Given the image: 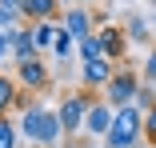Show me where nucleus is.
<instances>
[{
    "label": "nucleus",
    "mask_w": 156,
    "mask_h": 148,
    "mask_svg": "<svg viewBox=\"0 0 156 148\" xmlns=\"http://www.w3.org/2000/svg\"><path fill=\"white\" fill-rule=\"evenodd\" d=\"M60 136H64L60 116H56L48 104H28V108H24V116H20V140L36 144V148H52Z\"/></svg>",
    "instance_id": "obj_1"
},
{
    "label": "nucleus",
    "mask_w": 156,
    "mask_h": 148,
    "mask_svg": "<svg viewBox=\"0 0 156 148\" xmlns=\"http://www.w3.org/2000/svg\"><path fill=\"white\" fill-rule=\"evenodd\" d=\"M144 140V112L136 104L128 108H116V120H112V132L104 136L108 148H136Z\"/></svg>",
    "instance_id": "obj_2"
},
{
    "label": "nucleus",
    "mask_w": 156,
    "mask_h": 148,
    "mask_svg": "<svg viewBox=\"0 0 156 148\" xmlns=\"http://www.w3.org/2000/svg\"><path fill=\"white\" fill-rule=\"evenodd\" d=\"M140 76L132 72V68H116V76L108 80V88H104V96H108V104L112 108H128V104H136V92H140Z\"/></svg>",
    "instance_id": "obj_3"
},
{
    "label": "nucleus",
    "mask_w": 156,
    "mask_h": 148,
    "mask_svg": "<svg viewBox=\"0 0 156 148\" xmlns=\"http://www.w3.org/2000/svg\"><path fill=\"white\" fill-rule=\"evenodd\" d=\"M88 108H92V100H88L84 92H72V96H64V100H60L56 116H60V128H64V136H72V132H80V128H84Z\"/></svg>",
    "instance_id": "obj_4"
},
{
    "label": "nucleus",
    "mask_w": 156,
    "mask_h": 148,
    "mask_svg": "<svg viewBox=\"0 0 156 148\" xmlns=\"http://www.w3.org/2000/svg\"><path fill=\"white\" fill-rule=\"evenodd\" d=\"M112 76H116V68H112L108 56H100V60H88V64L80 68V84H84V88H108Z\"/></svg>",
    "instance_id": "obj_5"
},
{
    "label": "nucleus",
    "mask_w": 156,
    "mask_h": 148,
    "mask_svg": "<svg viewBox=\"0 0 156 148\" xmlns=\"http://www.w3.org/2000/svg\"><path fill=\"white\" fill-rule=\"evenodd\" d=\"M112 120H116V108L104 100V104H92L88 108V120H84V132L88 136H108L112 132Z\"/></svg>",
    "instance_id": "obj_6"
},
{
    "label": "nucleus",
    "mask_w": 156,
    "mask_h": 148,
    "mask_svg": "<svg viewBox=\"0 0 156 148\" xmlns=\"http://www.w3.org/2000/svg\"><path fill=\"white\" fill-rule=\"evenodd\" d=\"M96 36H100V48H104V56H108V60H120V56L128 52V36H124V28H112V24H104Z\"/></svg>",
    "instance_id": "obj_7"
},
{
    "label": "nucleus",
    "mask_w": 156,
    "mask_h": 148,
    "mask_svg": "<svg viewBox=\"0 0 156 148\" xmlns=\"http://www.w3.org/2000/svg\"><path fill=\"white\" fill-rule=\"evenodd\" d=\"M60 24H64L76 40L96 36V32H92V16H88V8H64V20H60Z\"/></svg>",
    "instance_id": "obj_8"
},
{
    "label": "nucleus",
    "mask_w": 156,
    "mask_h": 148,
    "mask_svg": "<svg viewBox=\"0 0 156 148\" xmlns=\"http://www.w3.org/2000/svg\"><path fill=\"white\" fill-rule=\"evenodd\" d=\"M16 76H20L24 88H44V84H48V64L40 60V56H36V60H24V64L16 68Z\"/></svg>",
    "instance_id": "obj_9"
},
{
    "label": "nucleus",
    "mask_w": 156,
    "mask_h": 148,
    "mask_svg": "<svg viewBox=\"0 0 156 148\" xmlns=\"http://www.w3.org/2000/svg\"><path fill=\"white\" fill-rule=\"evenodd\" d=\"M12 56H16V64L36 60V56H40V48H36V40H32V28H16V36H12Z\"/></svg>",
    "instance_id": "obj_10"
},
{
    "label": "nucleus",
    "mask_w": 156,
    "mask_h": 148,
    "mask_svg": "<svg viewBox=\"0 0 156 148\" xmlns=\"http://www.w3.org/2000/svg\"><path fill=\"white\" fill-rule=\"evenodd\" d=\"M56 8H60V0H24V16L32 20V24L52 20V16H56Z\"/></svg>",
    "instance_id": "obj_11"
},
{
    "label": "nucleus",
    "mask_w": 156,
    "mask_h": 148,
    "mask_svg": "<svg viewBox=\"0 0 156 148\" xmlns=\"http://www.w3.org/2000/svg\"><path fill=\"white\" fill-rule=\"evenodd\" d=\"M56 36H60V24L56 20H40V24H32V40H36V48L44 52V48H52L56 44Z\"/></svg>",
    "instance_id": "obj_12"
},
{
    "label": "nucleus",
    "mask_w": 156,
    "mask_h": 148,
    "mask_svg": "<svg viewBox=\"0 0 156 148\" xmlns=\"http://www.w3.org/2000/svg\"><path fill=\"white\" fill-rule=\"evenodd\" d=\"M76 44H80V40H76V36L68 32L64 24H60V36H56V44H52V52H56V60H64V64H68V56H72V48H76Z\"/></svg>",
    "instance_id": "obj_13"
},
{
    "label": "nucleus",
    "mask_w": 156,
    "mask_h": 148,
    "mask_svg": "<svg viewBox=\"0 0 156 148\" xmlns=\"http://www.w3.org/2000/svg\"><path fill=\"white\" fill-rule=\"evenodd\" d=\"M124 36H128V44H148V24H144L136 12H128V28H124Z\"/></svg>",
    "instance_id": "obj_14"
},
{
    "label": "nucleus",
    "mask_w": 156,
    "mask_h": 148,
    "mask_svg": "<svg viewBox=\"0 0 156 148\" xmlns=\"http://www.w3.org/2000/svg\"><path fill=\"white\" fill-rule=\"evenodd\" d=\"M16 104H20V96H16V80L0 76V116H4L8 108H16Z\"/></svg>",
    "instance_id": "obj_15"
},
{
    "label": "nucleus",
    "mask_w": 156,
    "mask_h": 148,
    "mask_svg": "<svg viewBox=\"0 0 156 148\" xmlns=\"http://www.w3.org/2000/svg\"><path fill=\"white\" fill-rule=\"evenodd\" d=\"M16 144H20V124L0 116V148H16Z\"/></svg>",
    "instance_id": "obj_16"
},
{
    "label": "nucleus",
    "mask_w": 156,
    "mask_h": 148,
    "mask_svg": "<svg viewBox=\"0 0 156 148\" xmlns=\"http://www.w3.org/2000/svg\"><path fill=\"white\" fill-rule=\"evenodd\" d=\"M76 48H80V60H84V64H88V60H100V56H104V48H100V36H88V40H80Z\"/></svg>",
    "instance_id": "obj_17"
},
{
    "label": "nucleus",
    "mask_w": 156,
    "mask_h": 148,
    "mask_svg": "<svg viewBox=\"0 0 156 148\" xmlns=\"http://www.w3.org/2000/svg\"><path fill=\"white\" fill-rule=\"evenodd\" d=\"M136 108H140V112H152V108H156V84H140V92H136Z\"/></svg>",
    "instance_id": "obj_18"
},
{
    "label": "nucleus",
    "mask_w": 156,
    "mask_h": 148,
    "mask_svg": "<svg viewBox=\"0 0 156 148\" xmlns=\"http://www.w3.org/2000/svg\"><path fill=\"white\" fill-rule=\"evenodd\" d=\"M24 16L20 12H12V8H0V32H16V24H20Z\"/></svg>",
    "instance_id": "obj_19"
},
{
    "label": "nucleus",
    "mask_w": 156,
    "mask_h": 148,
    "mask_svg": "<svg viewBox=\"0 0 156 148\" xmlns=\"http://www.w3.org/2000/svg\"><path fill=\"white\" fill-rule=\"evenodd\" d=\"M144 140L156 148V108H152V112H144Z\"/></svg>",
    "instance_id": "obj_20"
},
{
    "label": "nucleus",
    "mask_w": 156,
    "mask_h": 148,
    "mask_svg": "<svg viewBox=\"0 0 156 148\" xmlns=\"http://www.w3.org/2000/svg\"><path fill=\"white\" fill-rule=\"evenodd\" d=\"M144 84H156V48H148V60H144Z\"/></svg>",
    "instance_id": "obj_21"
},
{
    "label": "nucleus",
    "mask_w": 156,
    "mask_h": 148,
    "mask_svg": "<svg viewBox=\"0 0 156 148\" xmlns=\"http://www.w3.org/2000/svg\"><path fill=\"white\" fill-rule=\"evenodd\" d=\"M12 36H16V32H0V60L12 52Z\"/></svg>",
    "instance_id": "obj_22"
},
{
    "label": "nucleus",
    "mask_w": 156,
    "mask_h": 148,
    "mask_svg": "<svg viewBox=\"0 0 156 148\" xmlns=\"http://www.w3.org/2000/svg\"><path fill=\"white\" fill-rule=\"evenodd\" d=\"M0 8H12V12L24 16V0H0Z\"/></svg>",
    "instance_id": "obj_23"
},
{
    "label": "nucleus",
    "mask_w": 156,
    "mask_h": 148,
    "mask_svg": "<svg viewBox=\"0 0 156 148\" xmlns=\"http://www.w3.org/2000/svg\"><path fill=\"white\" fill-rule=\"evenodd\" d=\"M152 28H156V8H152Z\"/></svg>",
    "instance_id": "obj_24"
},
{
    "label": "nucleus",
    "mask_w": 156,
    "mask_h": 148,
    "mask_svg": "<svg viewBox=\"0 0 156 148\" xmlns=\"http://www.w3.org/2000/svg\"><path fill=\"white\" fill-rule=\"evenodd\" d=\"M76 4H92V0H76Z\"/></svg>",
    "instance_id": "obj_25"
},
{
    "label": "nucleus",
    "mask_w": 156,
    "mask_h": 148,
    "mask_svg": "<svg viewBox=\"0 0 156 148\" xmlns=\"http://www.w3.org/2000/svg\"><path fill=\"white\" fill-rule=\"evenodd\" d=\"M60 4H72V0H60Z\"/></svg>",
    "instance_id": "obj_26"
},
{
    "label": "nucleus",
    "mask_w": 156,
    "mask_h": 148,
    "mask_svg": "<svg viewBox=\"0 0 156 148\" xmlns=\"http://www.w3.org/2000/svg\"><path fill=\"white\" fill-rule=\"evenodd\" d=\"M148 4H156V0H148Z\"/></svg>",
    "instance_id": "obj_27"
}]
</instances>
